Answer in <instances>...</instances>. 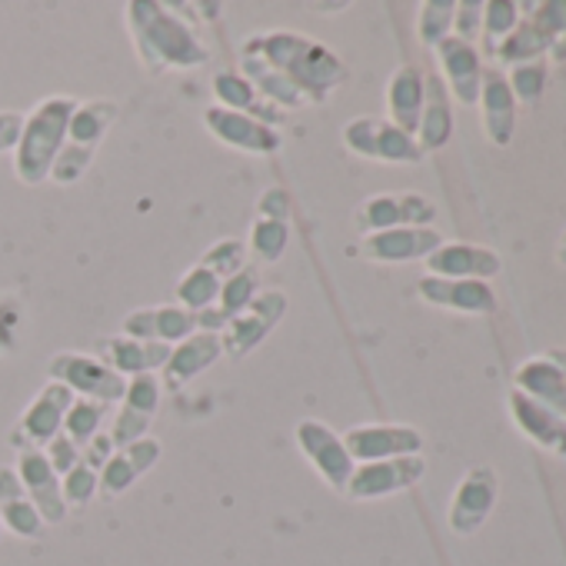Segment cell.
I'll return each mask as SVG.
<instances>
[{"mask_svg":"<svg viewBox=\"0 0 566 566\" xmlns=\"http://www.w3.org/2000/svg\"><path fill=\"white\" fill-rule=\"evenodd\" d=\"M127 31L140 64L150 74L190 71L210 64V48L193 34V28L157 0H130L124 8Z\"/></svg>","mask_w":566,"mask_h":566,"instance_id":"obj_2","label":"cell"},{"mask_svg":"<svg viewBox=\"0 0 566 566\" xmlns=\"http://www.w3.org/2000/svg\"><path fill=\"white\" fill-rule=\"evenodd\" d=\"M203 127L210 137H217L220 144L233 147V150H243V154H276L283 147V134L276 127H266L247 114H237V111H227L220 104H210L203 111Z\"/></svg>","mask_w":566,"mask_h":566,"instance_id":"obj_12","label":"cell"},{"mask_svg":"<svg viewBox=\"0 0 566 566\" xmlns=\"http://www.w3.org/2000/svg\"><path fill=\"white\" fill-rule=\"evenodd\" d=\"M423 97H427V77L420 67H400L390 84H387V111H390V124H397L400 130H407L410 137L417 134L420 124V111H423Z\"/></svg>","mask_w":566,"mask_h":566,"instance_id":"obj_29","label":"cell"},{"mask_svg":"<svg viewBox=\"0 0 566 566\" xmlns=\"http://www.w3.org/2000/svg\"><path fill=\"white\" fill-rule=\"evenodd\" d=\"M297 447L314 463V470L324 476L327 486H334L337 493L347 490L357 463L350 460V453L344 447V437L337 430H331L321 420H301L297 423Z\"/></svg>","mask_w":566,"mask_h":566,"instance_id":"obj_10","label":"cell"},{"mask_svg":"<svg viewBox=\"0 0 566 566\" xmlns=\"http://www.w3.org/2000/svg\"><path fill=\"white\" fill-rule=\"evenodd\" d=\"M200 266H207L210 273H217L220 280H227V276H233V273H240L247 266V243L237 240V237L220 240V243H213L200 256Z\"/></svg>","mask_w":566,"mask_h":566,"instance_id":"obj_40","label":"cell"},{"mask_svg":"<svg viewBox=\"0 0 566 566\" xmlns=\"http://www.w3.org/2000/svg\"><path fill=\"white\" fill-rule=\"evenodd\" d=\"M546 81H549V67L546 61H530V64H516L510 67L506 74V84H510V94L516 104L523 107H536L543 91H546Z\"/></svg>","mask_w":566,"mask_h":566,"instance_id":"obj_38","label":"cell"},{"mask_svg":"<svg viewBox=\"0 0 566 566\" xmlns=\"http://www.w3.org/2000/svg\"><path fill=\"white\" fill-rule=\"evenodd\" d=\"M260 276H256V270L253 266H243L240 273H233V276H227L223 283H220V297H217V311L230 321V317H237V314H243L250 304H253V297L260 294Z\"/></svg>","mask_w":566,"mask_h":566,"instance_id":"obj_37","label":"cell"},{"mask_svg":"<svg viewBox=\"0 0 566 566\" xmlns=\"http://www.w3.org/2000/svg\"><path fill=\"white\" fill-rule=\"evenodd\" d=\"M480 111H483V134L490 144L506 147L513 140L516 130V101L510 94L506 74L490 67L483 71V84H480Z\"/></svg>","mask_w":566,"mask_h":566,"instance_id":"obj_22","label":"cell"},{"mask_svg":"<svg viewBox=\"0 0 566 566\" xmlns=\"http://www.w3.org/2000/svg\"><path fill=\"white\" fill-rule=\"evenodd\" d=\"M344 144L357 157L380 160V164H420L427 154L420 150L417 137L390 124L387 117H357L344 127Z\"/></svg>","mask_w":566,"mask_h":566,"instance_id":"obj_5","label":"cell"},{"mask_svg":"<svg viewBox=\"0 0 566 566\" xmlns=\"http://www.w3.org/2000/svg\"><path fill=\"white\" fill-rule=\"evenodd\" d=\"M546 357H549V360L563 370V377H566V350H549Z\"/></svg>","mask_w":566,"mask_h":566,"instance_id":"obj_48","label":"cell"},{"mask_svg":"<svg viewBox=\"0 0 566 566\" xmlns=\"http://www.w3.org/2000/svg\"><path fill=\"white\" fill-rule=\"evenodd\" d=\"M107 403H97V400H84V397H77L74 403H71V410H67V417H64V427H61V433L64 437H71L77 447H87L97 433H101V427H104V420H107Z\"/></svg>","mask_w":566,"mask_h":566,"instance_id":"obj_36","label":"cell"},{"mask_svg":"<svg viewBox=\"0 0 566 566\" xmlns=\"http://www.w3.org/2000/svg\"><path fill=\"white\" fill-rule=\"evenodd\" d=\"M513 390L526 394L530 400L543 403L546 410H553L556 417L566 420V377H563V370L546 354L530 357V360H523L516 367Z\"/></svg>","mask_w":566,"mask_h":566,"instance_id":"obj_24","label":"cell"},{"mask_svg":"<svg viewBox=\"0 0 566 566\" xmlns=\"http://www.w3.org/2000/svg\"><path fill=\"white\" fill-rule=\"evenodd\" d=\"M526 21L536 28L553 64L566 61V0H543V4H520Z\"/></svg>","mask_w":566,"mask_h":566,"instance_id":"obj_31","label":"cell"},{"mask_svg":"<svg viewBox=\"0 0 566 566\" xmlns=\"http://www.w3.org/2000/svg\"><path fill=\"white\" fill-rule=\"evenodd\" d=\"M160 460V443L154 437H144L130 447H120L114 450V457L107 460V467L101 470V483H97V493L114 500L120 493H127L154 463Z\"/></svg>","mask_w":566,"mask_h":566,"instance_id":"obj_23","label":"cell"},{"mask_svg":"<svg viewBox=\"0 0 566 566\" xmlns=\"http://www.w3.org/2000/svg\"><path fill=\"white\" fill-rule=\"evenodd\" d=\"M114 457V440H111V433L107 430H101L87 447H84V463L91 467V470H104L107 467V460Z\"/></svg>","mask_w":566,"mask_h":566,"instance_id":"obj_46","label":"cell"},{"mask_svg":"<svg viewBox=\"0 0 566 566\" xmlns=\"http://www.w3.org/2000/svg\"><path fill=\"white\" fill-rule=\"evenodd\" d=\"M437 203L423 193H377L367 197L357 210V230L380 233L394 227H433Z\"/></svg>","mask_w":566,"mask_h":566,"instance_id":"obj_8","label":"cell"},{"mask_svg":"<svg viewBox=\"0 0 566 566\" xmlns=\"http://www.w3.org/2000/svg\"><path fill=\"white\" fill-rule=\"evenodd\" d=\"M21 130H24V114H18V111H0V154L18 147Z\"/></svg>","mask_w":566,"mask_h":566,"instance_id":"obj_47","label":"cell"},{"mask_svg":"<svg viewBox=\"0 0 566 566\" xmlns=\"http://www.w3.org/2000/svg\"><path fill=\"white\" fill-rule=\"evenodd\" d=\"M48 374L51 380L64 384L74 397H84V400H97V403H120L124 400V390H127V380L111 370L101 357L94 354H81V350H61L51 357L48 364Z\"/></svg>","mask_w":566,"mask_h":566,"instance_id":"obj_4","label":"cell"},{"mask_svg":"<svg viewBox=\"0 0 566 566\" xmlns=\"http://www.w3.org/2000/svg\"><path fill=\"white\" fill-rule=\"evenodd\" d=\"M160 390H164V387H160V377H157V374H137V377L127 380V390H124L120 407L154 420V413H157V407H160Z\"/></svg>","mask_w":566,"mask_h":566,"instance_id":"obj_39","label":"cell"},{"mask_svg":"<svg viewBox=\"0 0 566 566\" xmlns=\"http://www.w3.org/2000/svg\"><path fill=\"white\" fill-rule=\"evenodd\" d=\"M170 344H154V340H134V337H107L97 340V357L117 370L124 380L137 374H157L170 360Z\"/></svg>","mask_w":566,"mask_h":566,"instance_id":"obj_21","label":"cell"},{"mask_svg":"<svg viewBox=\"0 0 566 566\" xmlns=\"http://www.w3.org/2000/svg\"><path fill=\"white\" fill-rule=\"evenodd\" d=\"M0 523L24 539H38L48 526L14 467H0Z\"/></svg>","mask_w":566,"mask_h":566,"instance_id":"obj_27","label":"cell"},{"mask_svg":"<svg viewBox=\"0 0 566 566\" xmlns=\"http://www.w3.org/2000/svg\"><path fill=\"white\" fill-rule=\"evenodd\" d=\"M117 120V104L114 101H77L74 114H71V124H67V144H77V147H91L97 150L101 140L107 137V130L114 127Z\"/></svg>","mask_w":566,"mask_h":566,"instance_id":"obj_30","label":"cell"},{"mask_svg":"<svg viewBox=\"0 0 566 566\" xmlns=\"http://www.w3.org/2000/svg\"><path fill=\"white\" fill-rule=\"evenodd\" d=\"M97 483H101V473L91 470L84 460H81L71 473H64V476H61V493H64L67 510H71V506H74V510H84V506L94 500Z\"/></svg>","mask_w":566,"mask_h":566,"instance_id":"obj_41","label":"cell"},{"mask_svg":"<svg viewBox=\"0 0 566 566\" xmlns=\"http://www.w3.org/2000/svg\"><path fill=\"white\" fill-rule=\"evenodd\" d=\"M14 470H18L31 503L38 506L41 520L44 523H61L67 516V503H64V493H61V476L54 473L44 450H21Z\"/></svg>","mask_w":566,"mask_h":566,"instance_id":"obj_18","label":"cell"},{"mask_svg":"<svg viewBox=\"0 0 566 566\" xmlns=\"http://www.w3.org/2000/svg\"><path fill=\"white\" fill-rule=\"evenodd\" d=\"M213 97H217L220 107L237 111V114H247V117H253V120H260L266 127H276V124L287 120V111H280L270 101H263L256 94V87L240 71H217V77H213Z\"/></svg>","mask_w":566,"mask_h":566,"instance_id":"obj_25","label":"cell"},{"mask_svg":"<svg viewBox=\"0 0 566 566\" xmlns=\"http://www.w3.org/2000/svg\"><path fill=\"white\" fill-rule=\"evenodd\" d=\"M44 457L51 460L54 473H57V476H64V473H71V470L84 460V447H77L71 437L57 433V437L44 447Z\"/></svg>","mask_w":566,"mask_h":566,"instance_id":"obj_44","label":"cell"},{"mask_svg":"<svg viewBox=\"0 0 566 566\" xmlns=\"http://www.w3.org/2000/svg\"><path fill=\"white\" fill-rule=\"evenodd\" d=\"M423 473H427L423 457H397V460L357 463V470H354L344 493L350 500H380V496L417 486L423 480Z\"/></svg>","mask_w":566,"mask_h":566,"instance_id":"obj_13","label":"cell"},{"mask_svg":"<svg viewBox=\"0 0 566 566\" xmlns=\"http://www.w3.org/2000/svg\"><path fill=\"white\" fill-rule=\"evenodd\" d=\"M283 314H287V294L283 291H260L253 297V304L230 317L227 327L220 331V347L227 357H243L250 350H256L263 344V337L283 321Z\"/></svg>","mask_w":566,"mask_h":566,"instance_id":"obj_7","label":"cell"},{"mask_svg":"<svg viewBox=\"0 0 566 566\" xmlns=\"http://www.w3.org/2000/svg\"><path fill=\"white\" fill-rule=\"evenodd\" d=\"M223 357L220 337L217 334H193L187 340H180L170 350V360L164 367V384L167 390H180L184 384H190L193 377H200L207 367H213Z\"/></svg>","mask_w":566,"mask_h":566,"instance_id":"obj_26","label":"cell"},{"mask_svg":"<svg viewBox=\"0 0 566 566\" xmlns=\"http://www.w3.org/2000/svg\"><path fill=\"white\" fill-rule=\"evenodd\" d=\"M0 536H4V523H0Z\"/></svg>","mask_w":566,"mask_h":566,"instance_id":"obj_50","label":"cell"},{"mask_svg":"<svg viewBox=\"0 0 566 566\" xmlns=\"http://www.w3.org/2000/svg\"><path fill=\"white\" fill-rule=\"evenodd\" d=\"M291 243V220H273V217H256L250 227V250L263 263H276Z\"/></svg>","mask_w":566,"mask_h":566,"instance_id":"obj_35","label":"cell"},{"mask_svg":"<svg viewBox=\"0 0 566 566\" xmlns=\"http://www.w3.org/2000/svg\"><path fill=\"white\" fill-rule=\"evenodd\" d=\"M556 263L566 266V230H563V237H559V243H556Z\"/></svg>","mask_w":566,"mask_h":566,"instance_id":"obj_49","label":"cell"},{"mask_svg":"<svg viewBox=\"0 0 566 566\" xmlns=\"http://www.w3.org/2000/svg\"><path fill=\"white\" fill-rule=\"evenodd\" d=\"M496 496H500V480L490 467H476L470 470L457 490H453V500H450V513H447V523L457 536H473L486 516L493 513L496 506Z\"/></svg>","mask_w":566,"mask_h":566,"instance_id":"obj_11","label":"cell"},{"mask_svg":"<svg viewBox=\"0 0 566 566\" xmlns=\"http://www.w3.org/2000/svg\"><path fill=\"white\" fill-rule=\"evenodd\" d=\"M523 21V11L520 4H513V0H486L483 4V31H480V57L493 61L500 44L516 31V24Z\"/></svg>","mask_w":566,"mask_h":566,"instance_id":"obj_32","label":"cell"},{"mask_svg":"<svg viewBox=\"0 0 566 566\" xmlns=\"http://www.w3.org/2000/svg\"><path fill=\"white\" fill-rule=\"evenodd\" d=\"M193 334H200L197 314L184 311L180 304L147 307V311H134L124 317V337H134V340H154V344L177 347L180 340H187Z\"/></svg>","mask_w":566,"mask_h":566,"instance_id":"obj_19","label":"cell"},{"mask_svg":"<svg viewBox=\"0 0 566 566\" xmlns=\"http://www.w3.org/2000/svg\"><path fill=\"white\" fill-rule=\"evenodd\" d=\"M74 400L77 397L64 384H57V380L44 384L41 394L31 400V407L21 413L18 427L11 430V447H18V450H44L61 433L64 417H67Z\"/></svg>","mask_w":566,"mask_h":566,"instance_id":"obj_6","label":"cell"},{"mask_svg":"<svg viewBox=\"0 0 566 566\" xmlns=\"http://www.w3.org/2000/svg\"><path fill=\"white\" fill-rule=\"evenodd\" d=\"M240 57L263 64L276 77L287 81L307 104H324L337 87L350 81L344 61L321 41L297 31H263L243 41Z\"/></svg>","mask_w":566,"mask_h":566,"instance_id":"obj_1","label":"cell"},{"mask_svg":"<svg viewBox=\"0 0 566 566\" xmlns=\"http://www.w3.org/2000/svg\"><path fill=\"white\" fill-rule=\"evenodd\" d=\"M220 276L217 273H210L207 266H190L184 276H180V283H177V304L184 307V311H207V307H217V297H220Z\"/></svg>","mask_w":566,"mask_h":566,"instance_id":"obj_33","label":"cell"},{"mask_svg":"<svg viewBox=\"0 0 566 566\" xmlns=\"http://www.w3.org/2000/svg\"><path fill=\"white\" fill-rule=\"evenodd\" d=\"M430 276L443 280H493L503 263L490 247L480 243H440L427 260H423Z\"/></svg>","mask_w":566,"mask_h":566,"instance_id":"obj_17","label":"cell"},{"mask_svg":"<svg viewBox=\"0 0 566 566\" xmlns=\"http://www.w3.org/2000/svg\"><path fill=\"white\" fill-rule=\"evenodd\" d=\"M344 447L354 463L420 457L423 433L417 427H400V423H364V427H350L344 433Z\"/></svg>","mask_w":566,"mask_h":566,"instance_id":"obj_9","label":"cell"},{"mask_svg":"<svg viewBox=\"0 0 566 566\" xmlns=\"http://www.w3.org/2000/svg\"><path fill=\"white\" fill-rule=\"evenodd\" d=\"M256 217H273V220H291V193L287 190H263L256 200Z\"/></svg>","mask_w":566,"mask_h":566,"instance_id":"obj_45","label":"cell"},{"mask_svg":"<svg viewBox=\"0 0 566 566\" xmlns=\"http://www.w3.org/2000/svg\"><path fill=\"white\" fill-rule=\"evenodd\" d=\"M437 61H440V81L450 91V101H460L467 107H473L480 101V84H483V57L473 44L457 41L453 34L447 41H440L437 48Z\"/></svg>","mask_w":566,"mask_h":566,"instance_id":"obj_15","label":"cell"},{"mask_svg":"<svg viewBox=\"0 0 566 566\" xmlns=\"http://www.w3.org/2000/svg\"><path fill=\"white\" fill-rule=\"evenodd\" d=\"M440 243L443 233L433 227H394V230L367 233L360 250L367 260L377 263H410V260H427Z\"/></svg>","mask_w":566,"mask_h":566,"instance_id":"obj_16","label":"cell"},{"mask_svg":"<svg viewBox=\"0 0 566 566\" xmlns=\"http://www.w3.org/2000/svg\"><path fill=\"white\" fill-rule=\"evenodd\" d=\"M510 417L523 437H530L539 450H549L553 457L566 460V420L546 410L543 403L530 400L520 390H510Z\"/></svg>","mask_w":566,"mask_h":566,"instance_id":"obj_20","label":"cell"},{"mask_svg":"<svg viewBox=\"0 0 566 566\" xmlns=\"http://www.w3.org/2000/svg\"><path fill=\"white\" fill-rule=\"evenodd\" d=\"M457 0H423L417 8V38L423 48H437L453 34Z\"/></svg>","mask_w":566,"mask_h":566,"instance_id":"obj_34","label":"cell"},{"mask_svg":"<svg viewBox=\"0 0 566 566\" xmlns=\"http://www.w3.org/2000/svg\"><path fill=\"white\" fill-rule=\"evenodd\" d=\"M94 157H97V150H91V147H77V144H64L61 147V154H57V160H54V167H51V177L48 180H54V184H77L81 177H84V170L94 164Z\"/></svg>","mask_w":566,"mask_h":566,"instance_id":"obj_42","label":"cell"},{"mask_svg":"<svg viewBox=\"0 0 566 566\" xmlns=\"http://www.w3.org/2000/svg\"><path fill=\"white\" fill-rule=\"evenodd\" d=\"M417 294L430 307L457 311V314H473L486 317L496 311V294L486 280H443V276H420Z\"/></svg>","mask_w":566,"mask_h":566,"instance_id":"obj_14","label":"cell"},{"mask_svg":"<svg viewBox=\"0 0 566 566\" xmlns=\"http://www.w3.org/2000/svg\"><path fill=\"white\" fill-rule=\"evenodd\" d=\"M417 144L423 154L440 150L450 144L453 137V107H450V91L440 81V74L427 77V97H423V111H420V124H417Z\"/></svg>","mask_w":566,"mask_h":566,"instance_id":"obj_28","label":"cell"},{"mask_svg":"<svg viewBox=\"0 0 566 566\" xmlns=\"http://www.w3.org/2000/svg\"><path fill=\"white\" fill-rule=\"evenodd\" d=\"M483 31V0H460L453 14V38L463 44H476Z\"/></svg>","mask_w":566,"mask_h":566,"instance_id":"obj_43","label":"cell"},{"mask_svg":"<svg viewBox=\"0 0 566 566\" xmlns=\"http://www.w3.org/2000/svg\"><path fill=\"white\" fill-rule=\"evenodd\" d=\"M74 107H77L74 97L54 94V97L41 101L24 117V130L14 147V170H18L21 184L38 187L51 177V167H54L61 147L67 144V124H71Z\"/></svg>","mask_w":566,"mask_h":566,"instance_id":"obj_3","label":"cell"}]
</instances>
